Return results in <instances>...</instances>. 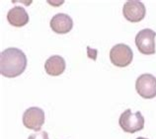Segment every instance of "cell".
<instances>
[{
	"label": "cell",
	"mask_w": 156,
	"mask_h": 139,
	"mask_svg": "<svg viewBox=\"0 0 156 139\" xmlns=\"http://www.w3.org/2000/svg\"><path fill=\"white\" fill-rule=\"evenodd\" d=\"M26 67L27 56L19 48H6L0 54V73L4 77H17L25 71Z\"/></svg>",
	"instance_id": "cell-1"
},
{
	"label": "cell",
	"mask_w": 156,
	"mask_h": 139,
	"mask_svg": "<svg viewBox=\"0 0 156 139\" xmlns=\"http://www.w3.org/2000/svg\"><path fill=\"white\" fill-rule=\"evenodd\" d=\"M119 123L122 129L129 133H135L140 131L144 127V117L140 112L133 113L129 109L121 114Z\"/></svg>",
	"instance_id": "cell-2"
},
{
	"label": "cell",
	"mask_w": 156,
	"mask_h": 139,
	"mask_svg": "<svg viewBox=\"0 0 156 139\" xmlns=\"http://www.w3.org/2000/svg\"><path fill=\"white\" fill-rule=\"evenodd\" d=\"M133 52L131 48L125 43H118L110 50V60L117 67H126L131 63Z\"/></svg>",
	"instance_id": "cell-3"
},
{
	"label": "cell",
	"mask_w": 156,
	"mask_h": 139,
	"mask_svg": "<svg viewBox=\"0 0 156 139\" xmlns=\"http://www.w3.org/2000/svg\"><path fill=\"white\" fill-rule=\"evenodd\" d=\"M155 36L156 33L151 29H143L135 36V44L142 54H155Z\"/></svg>",
	"instance_id": "cell-4"
},
{
	"label": "cell",
	"mask_w": 156,
	"mask_h": 139,
	"mask_svg": "<svg viewBox=\"0 0 156 139\" xmlns=\"http://www.w3.org/2000/svg\"><path fill=\"white\" fill-rule=\"evenodd\" d=\"M135 89L143 99H153L156 97V78L148 73L140 75L135 82Z\"/></svg>",
	"instance_id": "cell-5"
},
{
	"label": "cell",
	"mask_w": 156,
	"mask_h": 139,
	"mask_svg": "<svg viewBox=\"0 0 156 139\" xmlns=\"http://www.w3.org/2000/svg\"><path fill=\"white\" fill-rule=\"evenodd\" d=\"M44 123V113L41 108L31 107L23 114V124L32 130H41Z\"/></svg>",
	"instance_id": "cell-6"
},
{
	"label": "cell",
	"mask_w": 156,
	"mask_h": 139,
	"mask_svg": "<svg viewBox=\"0 0 156 139\" xmlns=\"http://www.w3.org/2000/svg\"><path fill=\"white\" fill-rule=\"evenodd\" d=\"M145 6L144 4L140 1H136V0H131L128 1L122 8V14L124 17L129 22L136 23L140 22L143 18L145 17Z\"/></svg>",
	"instance_id": "cell-7"
},
{
	"label": "cell",
	"mask_w": 156,
	"mask_h": 139,
	"mask_svg": "<svg viewBox=\"0 0 156 139\" xmlns=\"http://www.w3.org/2000/svg\"><path fill=\"white\" fill-rule=\"evenodd\" d=\"M51 28L56 34H67L73 27V21L70 16L64 13H58L55 15L51 20Z\"/></svg>",
	"instance_id": "cell-8"
},
{
	"label": "cell",
	"mask_w": 156,
	"mask_h": 139,
	"mask_svg": "<svg viewBox=\"0 0 156 139\" xmlns=\"http://www.w3.org/2000/svg\"><path fill=\"white\" fill-rule=\"evenodd\" d=\"M7 20L8 22L13 27L21 28L25 26L29 22V15L21 6H15L12 9L9 10L7 14Z\"/></svg>",
	"instance_id": "cell-9"
},
{
	"label": "cell",
	"mask_w": 156,
	"mask_h": 139,
	"mask_svg": "<svg viewBox=\"0 0 156 139\" xmlns=\"http://www.w3.org/2000/svg\"><path fill=\"white\" fill-rule=\"evenodd\" d=\"M66 67V63L63 57L60 55H52L48 57L44 63L46 72L51 76H58L62 74Z\"/></svg>",
	"instance_id": "cell-10"
},
{
	"label": "cell",
	"mask_w": 156,
	"mask_h": 139,
	"mask_svg": "<svg viewBox=\"0 0 156 139\" xmlns=\"http://www.w3.org/2000/svg\"><path fill=\"white\" fill-rule=\"evenodd\" d=\"M28 139H50L48 134L46 131H37L35 133L31 134Z\"/></svg>",
	"instance_id": "cell-11"
},
{
	"label": "cell",
	"mask_w": 156,
	"mask_h": 139,
	"mask_svg": "<svg viewBox=\"0 0 156 139\" xmlns=\"http://www.w3.org/2000/svg\"><path fill=\"white\" fill-rule=\"evenodd\" d=\"M136 139H148V138H144V137H137Z\"/></svg>",
	"instance_id": "cell-12"
}]
</instances>
